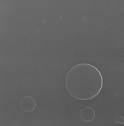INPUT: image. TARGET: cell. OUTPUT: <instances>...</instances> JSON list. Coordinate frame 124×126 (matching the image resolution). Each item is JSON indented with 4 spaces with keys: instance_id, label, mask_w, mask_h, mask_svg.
<instances>
[{
    "instance_id": "cell-1",
    "label": "cell",
    "mask_w": 124,
    "mask_h": 126,
    "mask_svg": "<svg viewBox=\"0 0 124 126\" xmlns=\"http://www.w3.org/2000/svg\"><path fill=\"white\" fill-rule=\"evenodd\" d=\"M103 85L102 76L99 70L91 64H77L67 73L65 85L68 93L74 98L86 101L95 97Z\"/></svg>"
},
{
    "instance_id": "cell-2",
    "label": "cell",
    "mask_w": 124,
    "mask_h": 126,
    "mask_svg": "<svg viewBox=\"0 0 124 126\" xmlns=\"http://www.w3.org/2000/svg\"><path fill=\"white\" fill-rule=\"evenodd\" d=\"M36 107L35 100L31 96L27 95L23 97L20 101V109L25 113L33 112Z\"/></svg>"
},
{
    "instance_id": "cell-3",
    "label": "cell",
    "mask_w": 124,
    "mask_h": 126,
    "mask_svg": "<svg viewBox=\"0 0 124 126\" xmlns=\"http://www.w3.org/2000/svg\"><path fill=\"white\" fill-rule=\"evenodd\" d=\"M79 115L82 121L85 122H90L95 118V112L93 109L87 106L80 111Z\"/></svg>"
},
{
    "instance_id": "cell-4",
    "label": "cell",
    "mask_w": 124,
    "mask_h": 126,
    "mask_svg": "<svg viewBox=\"0 0 124 126\" xmlns=\"http://www.w3.org/2000/svg\"><path fill=\"white\" fill-rule=\"evenodd\" d=\"M115 123L124 124V118L121 116H118L115 118Z\"/></svg>"
}]
</instances>
